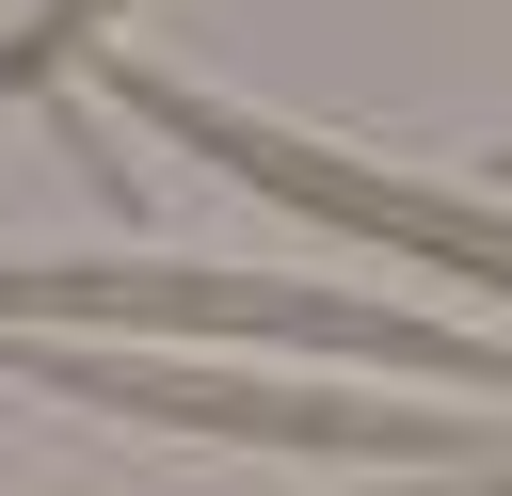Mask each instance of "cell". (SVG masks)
<instances>
[{
	"label": "cell",
	"instance_id": "cell-1",
	"mask_svg": "<svg viewBox=\"0 0 512 496\" xmlns=\"http://www.w3.org/2000/svg\"><path fill=\"white\" fill-rule=\"evenodd\" d=\"M96 320H176V336H304V352H368V368H432L512 400L496 336H448L416 304H336V288H256V272H0V336H96Z\"/></svg>",
	"mask_w": 512,
	"mask_h": 496
},
{
	"label": "cell",
	"instance_id": "cell-2",
	"mask_svg": "<svg viewBox=\"0 0 512 496\" xmlns=\"http://www.w3.org/2000/svg\"><path fill=\"white\" fill-rule=\"evenodd\" d=\"M160 144H192V160H224L240 192H272V208H304V224H336V240H384V256H432V272H464V288H512V192L496 208H464V192H416V176H368V160H336V144H304V128H272V112H224V96H192V80H144V64H112V48H80Z\"/></svg>",
	"mask_w": 512,
	"mask_h": 496
},
{
	"label": "cell",
	"instance_id": "cell-3",
	"mask_svg": "<svg viewBox=\"0 0 512 496\" xmlns=\"http://www.w3.org/2000/svg\"><path fill=\"white\" fill-rule=\"evenodd\" d=\"M16 368L48 400H112L160 432H224V448H320V464H464L480 416H384V400H304V384H208V368H128L80 336H16Z\"/></svg>",
	"mask_w": 512,
	"mask_h": 496
},
{
	"label": "cell",
	"instance_id": "cell-4",
	"mask_svg": "<svg viewBox=\"0 0 512 496\" xmlns=\"http://www.w3.org/2000/svg\"><path fill=\"white\" fill-rule=\"evenodd\" d=\"M112 16H128V0H32V32H0V96H32V80H64L80 48H112Z\"/></svg>",
	"mask_w": 512,
	"mask_h": 496
},
{
	"label": "cell",
	"instance_id": "cell-5",
	"mask_svg": "<svg viewBox=\"0 0 512 496\" xmlns=\"http://www.w3.org/2000/svg\"><path fill=\"white\" fill-rule=\"evenodd\" d=\"M448 496H512V464H480V480H448Z\"/></svg>",
	"mask_w": 512,
	"mask_h": 496
},
{
	"label": "cell",
	"instance_id": "cell-6",
	"mask_svg": "<svg viewBox=\"0 0 512 496\" xmlns=\"http://www.w3.org/2000/svg\"><path fill=\"white\" fill-rule=\"evenodd\" d=\"M496 192H512V160H496Z\"/></svg>",
	"mask_w": 512,
	"mask_h": 496
}]
</instances>
